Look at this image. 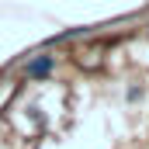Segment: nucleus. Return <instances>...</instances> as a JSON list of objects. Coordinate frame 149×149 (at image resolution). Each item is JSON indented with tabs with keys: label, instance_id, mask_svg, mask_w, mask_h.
<instances>
[{
	"label": "nucleus",
	"instance_id": "nucleus-1",
	"mask_svg": "<svg viewBox=\"0 0 149 149\" xmlns=\"http://www.w3.org/2000/svg\"><path fill=\"white\" fill-rule=\"evenodd\" d=\"M24 70H28V76H49V70H52V56H38V59H31Z\"/></svg>",
	"mask_w": 149,
	"mask_h": 149
}]
</instances>
